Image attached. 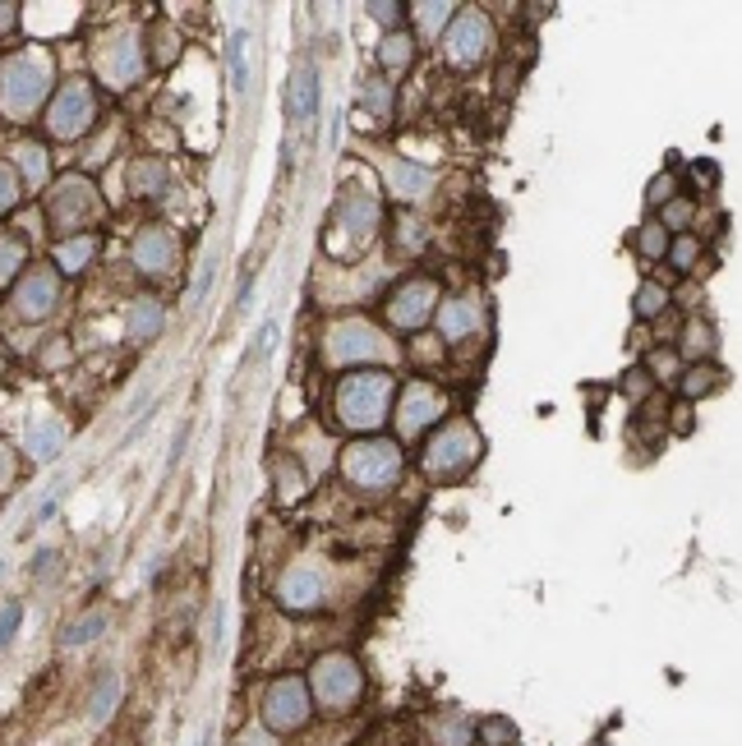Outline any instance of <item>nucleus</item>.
Here are the masks:
<instances>
[{
	"label": "nucleus",
	"instance_id": "41",
	"mask_svg": "<svg viewBox=\"0 0 742 746\" xmlns=\"http://www.w3.org/2000/svg\"><path fill=\"white\" fill-rule=\"evenodd\" d=\"M697 254H701V240L697 235H683V240H668V263H674V268L678 272H691V268H697Z\"/></svg>",
	"mask_w": 742,
	"mask_h": 746
},
{
	"label": "nucleus",
	"instance_id": "49",
	"mask_svg": "<svg viewBox=\"0 0 742 746\" xmlns=\"http://www.w3.org/2000/svg\"><path fill=\"white\" fill-rule=\"evenodd\" d=\"M235 746H277V737L268 728H245L241 737H235Z\"/></svg>",
	"mask_w": 742,
	"mask_h": 746
},
{
	"label": "nucleus",
	"instance_id": "6",
	"mask_svg": "<svg viewBox=\"0 0 742 746\" xmlns=\"http://www.w3.org/2000/svg\"><path fill=\"white\" fill-rule=\"evenodd\" d=\"M304 682H309L314 705H323L328 714H346V710L361 705V695H365V668L351 649H332V655L314 659Z\"/></svg>",
	"mask_w": 742,
	"mask_h": 746
},
{
	"label": "nucleus",
	"instance_id": "22",
	"mask_svg": "<svg viewBox=\"0 0 742 746\" xmlns=\"http://www.w3.org/2000/svg\"><path fill=\"white\" fill-rule=\"evenodd\" d=\"M378 69L383 75H406V69L416 65V33H406V29H397V33H383V42H378Z\"/></svg>",
	"mask_w": 742,
	"mask_h": 746
},
{
	"label": "nucleus",
	"instance_id": "12",
	"mask_svg": "<svg viewBox=\"0 0 742 746\" xmlns=\"http://www.w3.org/2000/svg\"><path fill=\"white\" fill-rule=\"evenodd\" d=\"M98 120V92H92L88 79H69L52 92L46 102V134L52 138H84Z\"/></svg>",
	"mask_w": 742,
	"mask_h": 746
},
{
	"label": "nucleus",
	"instance_id": "2",
	"mask_svg": "<svg viewBox=\"0 0 742 746\" xmlns=\"http://www.w3.org/2000/svg\"><path fill=\"white\" fill-rule=\"evenodd\" d=\"M56 83V65L42 46H23L0 60V115L10 125H29L37 111H46Z\"/></svg>",
	"mask_w": 742,
	"mask_h": 746
},
{
	"label": "nucleus",
	"instance_id": "47",
	"mask_svg": "<svg viewBox=\"0 0 742 746\" xmlns=\"http://www.w3.org/2000/svg\"><path fill=\"white\" fill-rule=\"evenodd\" d=\"M208 286H212V263H203V268H199V277H195V291H189V309H199V304H203Z\"/></svg>",
	"mask_w": 742,
	"mask_h": 746
},
{
	"label": "nucleus",
	"instance_id": "20",
	"mask_svg": "<svg viewBox=\"0 0 742 746\" xmlns=\"http://www.w3.org/2000/svg\"><path fill=\"white\" fill-rule=\"evenodd\" d=\"M291 115L300 120V125H314V115H319V98H323V88H319V69L309 65V60H300L296 69H291Z\"/></svg>",
	"mask_w": 742,
	"mask_h": 746
},
{
	"label": "nucleus",
	"instance_id": "11",
	"mask_svg": "<svg viewBox=\"0 0 742 746\" xmlns=\"http://www.w3.org/2000/svg\"><path fill=\"white\" fill-rule=\"evenodd\" d=\"M443 291L434 277H406L397 281L388 300H383V319H388L397 332H424L434 323V309H439Z\"/></svg>",
	"mask_w": 742,
	"mask_h": 746
},
{
	"label": "nucleus",
	"instance_id": "27",
	"mask_svg": "<svg viewBox=\"0 0 742 746\" xmlns=\"http://www.w3.org/2000/svg\"><path fill=\"white\" fill-rule=\"evenodd\" d=\"M406 14L416 19V29L424 37H443L452 14H457V5H452V0H416V5H406Z\"/></svg>",
	"mask_w": 742,
	"mask_h": 746
},
{
	"label": "nucleus",
	"instance_id": "50",
	"mask_svg": "<svg viewBox=\"0 0 742 746\" xmlns=\"http://www.w3.org/2000/svg\"><path fill=\"white\" fill-rule=\"evenodd\" d=\"M273 346H277V323L268 319V323L258 327V359H268V355H273Z\"/></svg>",
	"mask_w": 742,
	"mask_h": 746
},
{
	"label": "nucleus",
	"instance_id": "17",
	"mask_svg": "<svg viewBox=\"0 0 742 746\" xmlns=\"http://www.w3.org/2000/svg\"><path fill=\"white\" fill-rule=\"evenodd\" d=\"M485 323H489V309L480 296H447L434 309V327L443 342H470V336L485 332Z\"/></svg>",
	"mask_w": 742,
	"mask_h": 746
},
{
	"label": "nucleus",
	"instance_id": "53",
	"mask_svg": "<svg viewBox=\"0 0 742 746\" xmlns=\"http://www.w3.org/2000/svg\"><path fill=\"white\" fill-rule=\"evenodd\" d=\"M56 571V548H42L33 558V576H52Z\"/></svg>",
	"mask_w": 742,
	"mask_h": 746
},
{
	"label": "nucleus",
	"instance_id": "13",
	"mask_svg": "<svg viewBox=\"0 0 742 746\" xmlns=\"http://www.w3.org/2000/svg\"><path fill=\"white\" fill-rule=\"evenodd\" d=\"M332 226H337L355 249H365L383 226V199L374 194V185H346L337 203H332Z\"/></svg>",
	"mask_w": 742,
	"mask_h": 746
},
{
	"label": "nucleus",
	"instance_id": "38",
	"mask_svg": "<svg viewBox=\"0 0 742 746\" xmlns=\"http://www.w3.org/2000/svg\"><path fill=\"white\" fill-rule=\"evenodd\" d=\"M369 19L378 23L383 33H397V29H406V5H397V0H369Z\"/></svg>",
	"mask_w": 742,
	"mask_h": 746
},
{
	"label": "nucleus",
	"instance_id": "34",
	"mask_svg": "<svg viewBox=\"0 0 742 746\" xmlns=\"http://www.w3.org/2000/svg\"><path fill=\"white\" fill-rule=\"evenodd\" d=\"M636 254L645 258V263H664V254H668V231L655 222H641V231H636Z\"/></svg>",
	"mask_w": 742,
	"mask_h": 746
},
{
	"label": "nucleus",
	"instance_id": "26",
	"mask_svg": "<svg viewBox=\"0 0 742 746\" xmlns=\"http://www.w3.org/2000/svg\"><path fill=\"white\" fill-rule=\"evenodd\" d=\"M23 268H29V240L14 231H0V291H10L23 277Z\"/></svg>",
	"mask_w": 742,
	"mask_h": 746
},
{
	"label": "nucleus",
	"instance_id": "8",
	"mask_svg": "<svg viewBox=\"0 0 742 746\" xmlns=\"http://www.w3.org/2000/svg\"><path fill=\"white\" fill-rule=\"evenodd\" d=\"M439 42H443V60H447V65L475 69V65H485V60L494 56L498 33H494V19H489L480 5H457V14H452L447 33H443Z\"/></svg>",
	"mask_w": 742,
	"mask_h": 746
},
{
	"label": "nucleus",
	"instance_id": "42",
	"mask_svg": "<svg viewBox=\"0 0 742 746\" xmlns=\"http://www.w3.org/2000/svg\"><path fill=\"white\" fill-rule=\"evenodd\" d=\"M668 199H678V176H674V171H660L651 185H645V208L660 212Z\"/></svg>",
	"mask_w": 742,
	"mask_h": 746
},
{
	"label": "nucleus",
	"instance_id": "15",
	"mask_svg": "<svg viewBox=\"0 0 742 746\" xmlns=\"http://www.w3.org/2000/svg\"><path fill=\"white\" fill-rule=\"evenodd\" d=\"M10 291H14L10 304H14L19 319H29V323L52 319V309L60 304V272L52 268V263H29Z\"/></svg>",
	"mask_w": 742,
	"mask_h": 746
},
{
	"label": "nucleus",
	"instance_id": "10",
	"mask_svg": "<svg viewBox=\"0 0 742 746\" xmlns=\"http://www.w3.org/2000/svg\"><path fill=\"white\" fill-rule=\"evenodd\" d=\"M102 216V199H98V185L88 176H65L52 185V194H46V222L56 231L69 235H84L88 222H98Z\"/></svg>",
	"mask_w": 742,
	"mask_h": 746
},
{
	"label": "nucleus",
	"instance_id": "5",
	"mask_svg": "<svg viewBox=\"0 0 742 746\" xmlns=\"http://www.w3.org/2000/svg\"><path fill=\"white\" fill-rule=\"evenodd\" d=\"M406 470V452L397 438H383V433H369V438H355L342 452V475L351 489L361 493H388L397 489V479Z\"/></svg>",
	"mask_w": 742,
	"mask_h": 746
},
{
	"label": "nucleus",
	"instance_id": "44",
	"mask_svg": "<svg viewBox=\"0 0 742 746\" xmlns=\"http://www.w3.org/2000/svg\"><path fill=\"white\" fill-rule=\"evenodd\" d=\"M19 627H23V604H0V649H5L14 636H19Z\"/></svg>",
	"mask_w": 742,
	"mask_h": 746
},
{
	"label": "nucleus",
	"instance_id": "43",
	"mask_svg": "<svg viewBox=\"0 0 742 746\" xmlns=\"http://www.w3.org/2000/svg\"><path fill=\"white\" fill-rule=\"evenodd\" d=\"M19 203H23V185H19V176H14V166L0 162V216H10Z\"/></svg>",
	"mask_w": 742,
	"mask_h": 746
},
{
	"label": "nucleus",
	"instance_id": "39",
	"mask_svg": "<svg viewBox=\"0 0 742 746\" xmlns=\"http://www.w3.org/2000/svg\"><path fill=\"white\" fill-rule=\"evenodd\" d=\"M365 107L374 120H392V83L388 79H365Z\"/></svg>",
	"mask_w": 742,
	"mask_h": 746
},
{
	"label": "nucleus",
	"instance_id": "16",
	"mask_svg": "<svg viewBox=\"0 0 742 746\" xmlns=\"http://www.w3.org/2000/svg\"><path fill=\"white\" fill-rule=\"evenodd\" d=\"M277 604L286 613H319L323 609V571L314 563H291L277 576Z\"/></svg>",
	"mask_w": 742,
	"mask_h": 746
},
{
	"label": "nucleus",
	"instance_id": "40",
	"mask_svg": "<svg viewBox=\"0 0 742 746\" xmlns=\"http://www.w3.org/2000/svg\"><path fill=\"white\" fill-rule=\"evenodd\" d=\"M691 216H697V208H691V203L678 194V199H668V203L660 208L655 222H660L664 231H687V226H691Z\"/></svg>",
	"mask_w": 742,
	"mask_h": 746
},
{
	"label": "nucleus",
	"instance_id": "18",
	"mask_svg": "<svg viewBox=\"0 0 742 746\" xmlns=\"http://www.w3.org/2000/svg\"><path fill=\"white\" fill-rule=\"evenodd\" d=\"M130 258H134V268L143 277H166V272L176 268V240H171V231H166V226H143L134 235V245H130Z\"/></svg>",
	"mask_w": 742,
	"mask_h": 746
},
{
	"label": "nucleus",
	"instance_id": "54",
	"mask_svg": "<svg viewBox=\"0 0 742 746\" xmlns=\"http://www.w3.org/2000/svg\"><path fill=\"white\" fill-rule=\"evenodd\" d=\"M0 576H5V558H0Z\"/></svg>",
	"mask_w": 742,
	"mask_h": 746
},
{
	"label": "nucleus",
	"instance_id": "24",
	"mask_svg": "<svg viewBox=\"0 0 742 746\" xmlns=\"http://www.w3.org/2000/svg\"><path fill=\"white\" fill-rule=\"evenodd\" d=\"M14 176L23 189H42L52 180V157H46L42 143H19L14 148Z\"/></svg>",
	"mask_w": 742,
	"mask_h": 746
},
{
	"label": "nucleus",
	"instance_id": "4",
	"mask_svg": "<svg viewBox=\"0 0 742 746\" xmlns=\"http://www.w3.org/2000/svg\"><path fill=\"white\" fill-rule=\"evenodd\" d=\"M323 359L337 369H388L401 350L388 342V332L369 319H337L323 336Z\"/></svg>",
	"mask_w": 742,
	"mask_h": 746
},
{
	"label": "nucleus",
	"instance_id": "32",
	"mask_svg": "<svg viewBox=\"0 0 742 746\" xmlns=\"http://www.w3.org/2000/svg\"><path fill=\"white\" fill-rule=\"evenodd\" d=\"M674 304V296H668V286L664 281H641L636 286V296H632V314L641 319V323H651V319H660L664 309Z\"/></svg>",
	"mask_w": 742,
	"mask_h": 746
},
{
	"label": "nucleus",
	"instance_id": "23",
	"mask_svg": "<svg viewBox=\"0 0 742 746\" xmlns=\"http://www.w3.org/2000/svg\"><path fill=\"white\" fill-rule=\"evenodd\" d=\"M23 452L33 456L37 466H52L56 456L65 452V424L56 420V415H46V420H37L33 428H29V443H23Z\"/></svg>",
	"mask_w": 742,
	"mask_h": 746
},
{
	"label": "nucleus",
	"instance_id": "31",
	"mask_svg": "<svg viewBox=\"0 0 742 746\" xmlns=\"http://www.w3.org/2000/svg\"><path fill=\"white\" fill-rule=\"evenodd\" d=\"M715 350H720V336H715V327H710V323H701V319H691V323L683 327L678 355H683V359H710Z\"/></svg>",
	"mask_w": 742,
	"mask_h": 746
},
{
	"label": "nucleus",
	"instance_id": "46",
	"mask_svg": "<svg viewBox=\"0 0 742 746\" xmlns=\"http://www.w3.org/2000/svg\"><path fill=\"white\" fill-rule=\"evenodd\" d=\"M60 498H65V475H60L56 485H52V493H46V502H42V508L29 516V525H46V521H52V516H56V508H60Z\"/></svg>",
	"mask_w": 742,
	"mask_h": 746
},
{
	"label": "nucleus",
	"instance_id": "14",
	"mask_svg": "<svg viewBox=\"0 0 742 746\" xmlns=\"http://www.w3.org/2000/svg\"><path fill=\"white\" fill-rule=\"evenodd\" d=\"M92 65H98V79L107 83V88H130L139 75H143V65H148V52H143V42H139V33L134 29H121V33H111V37H102V46L92 52Z\"/></svg>",
	"mask_w": 742,
	"mask_h": 746
},
{
	"label": "nucleus",
	"instance_id": "35",
	"mask_svg": "<svg viewBox=\"0 0 742 746\" xmlns=\"http://www.w3.org/2000/svg\"><path fill=\"white\" fill-rule=\"evenodd\" d=\"M678 378H683V397H706V392H715V388H724V374L715 369V365H691V369H683Z\"/></svg>",
	"mask_w": 742,
	"mask_h": 746
},
{
	"label": "nucleus",
	"instance_id": "52",
	"mask_svg": "<svg viewBox=\"0 0 742 746\" xmlns=\"http://www.w3.org/2000/svg\"><path fill=\"white\" fill-rule=\"evenodd\" d=\"M19 10H23V5H14V0H5V5H0V33H14V29H19Z\"/></svg>",
	"mask_w": 742,
	"mask_h": 746
},
{
	"label": "nucleus",
	"instance_id": "3",
	"mask_svg": "<svg viewBox=\"0 0 742 746\" xmlns=\"http://www.w3.org/2000/svg\"><path fill=\"white\" fill-rule=\"evenodd\" d=\"M485 456V438L480 428H475L470 420H447L434 428V438L424 443L420 452V470L429 485H457V479H466L475 466H480Z\"/></svg>",
	"mask_w": 742,
	"mask_h": 746
},
{
	"label": "nucleus",
	"instance_id": "1",
	"mask_svg": "<svg viewBox=\"0 0 742 746\" xmlns=\"http://www.w3.org/2000/svg\"><path fill=\"white\" fill-rule=\"evenodd\" d=\"M392 401H397L392 369H351L332 388V420L355 438H369L392 420Z\"/></svg>",
	"mask_w": 742,
	"mask_h": 746
},
{
	"label": "nucleus",
	"instance_id": "21",
	"mask_svg": "<svg viewBox=\"0 0 742 746\" xmlns=\"http://www.w3.org/2000/svg\"><path fill=\"white\" fill-rule=\"evenodd\" d=\"M166 327V309L157 304V300H134L130 309H125V342H134V346H143V342H153V336Z\"/></svg>",
	"mask_w": 742,
	"mask_h": 746
},
{
	"label": "nucleus",
	"instance_id": "51",
	"mask_svg": "<svg viewBox=\"0 0 742 746\" xmlns=\"http://www.w3.org/2000/svg\"><path fill=\"white\" fill-rule=\"evenodd\" d=\"M185 447H189V420L176 428V438H171V456H166V466H176L180 456H185Z\"/></svg>",
	"mask_w": 742,
	"mask_h": 746
},
{
	"label": "nucleus",
	"instance_id": "30",
	"mask_svg": "<svg viewBox=\"0 0 742 746\" xmlns=\"http://www.w3.org/2000/svg\"><path fill=\"white\" fill-rule=\"evenodd\" d=\"M107 627H111V613H107V609H92V613L75 617V622H69V627L60 632V645H65V649H79V645H92V641H98V636H102Z\"/></svg>",
	"mask_w": 742,
	"mask_h": 746
},
{
	"label": "nucleus",
	"instance_id": "28",
	"mask_svg": "<svg viewBox=\"0 0 742 746\" xmlns=\"http://www.w3.org/2000/svg\"><path fill=\"white\" fill-rule=\"evenodd\" d=\"M130 194H139V199H157V194H166V166H162L157 157H139V162H130Z\"/></svg>",
	"mask_w": 742,
	"mask_h": 746
},
{
	"label": "nucleus",
	"instance_id": "19",
	"mask_svg": "<svg viewBox=\"0 0 742 746\" xmlns=\"http://www.w3.org/2000/svg\"><path fill=\"white\" fill-rule=\"evenodd\" d=\"M429 189H434V171L411 157H392L388 162V194L401 199V203H420Z\"/></svg>",
	"mask_w": 742,
	"mask_h": 746
},
{
	"label": "nucleus",
	"instance_id": "37",
	"mask_svg": "<svg viewBox=\"0 0 742 746\" xmlns=\"http://www.w3.org/2000/svg\"><path fill=\"white\" fill-rule=\"evenodd\" d=\"M245 46H250L245 33H231V42H226V65H231L235 92H245V83H250V56H245Z\"/></svg>",
	"mask_w": 742,
	"mask_h": 746
},
{
	"label": "nucleus",
	"instance_id": "33",
	"mask_svg": "<svg viewBox=\"0 0 742 746\" xmlns=\"http://www.w3.org/2000/svg\"><path fill=\"white\" fill-rule=\"evenodd\" d=\"M273 475H277V498L281 502H291V498H300L304 493V470H300V456H277L273 461Z\"/></svg>",
	"mask_w": 742,
	"mask_h": 746
},
{
	"label": "nucleus",
	"instance_id": "7",
	"mask_svg": "<svg viewBox=\"0 0 742 746\" xmlns=\"http://www.w3.org/2000/svg\"><path fill=\"white\" fill-rule=\"evenodd\" d=\"M258 719L273 737H291V733L309 728V719H314V695H309V682L300 678V672H281V678H273L268 687H263Z\"/></svg>",
	"mask_w": 742,
	"mask_h": 746
},
{
	"label": "nucleus",
	"instance_id": "25",
	"mask_svg": "<svg viewBox=\"0 0 742 746\" xmlns=\"http://www.w3.org/2000/svg\"><path fill=\"white\" fill-rule=\"evenodd\" d=\"M98 249H102V240L92 235V231H84V235H69V240H60L56 245V268L65 272V277H75V272H84L92 258H98Z\"/></svg>",
	"mask_w": 742,
	"mask_h": 746
},
{
	"label": "nucleus",
	"instance_id": "48",
	"mask_svg": "<svg viewBox=\"0 0 742 746\" xmlns=\"http://www.w3.org/2000/svg\"><path fill=\"white\" fill-rule=\"evenodd\" d=\"M14 475H19V466H14V452L0 443V489H10L14 485Z\"/></svg>",
	"mask_w": 742,
	"mask_h": 746
},
{
	"label": "nucleus",
	"instance_id": "9",
	"mask_svg": "<svg viewBox=\"0 0 742 746\" xmlns=\"http://www.w3.org/2000/svg\"><path fill=\"white\" fill-rule=\"evenodd\" d=\"M443 415H447V397L434 388V382L416 378V382H406V388L397 392L388 424L397 428V443H416V438H424L429 428H439Z\"/></svg>",
	"mask_w": 742,
	"mask_h": 746
},
{
	"label": "nucleus",
	"instance_id": "45",
	"mask_svg": "<svg viewBox=\"0 0 742 746\" xmlns=\"http://www.w3.org/2000/svg\"><path fill=\"white\" fill-rule=\"evenodd\" d=\"M645 374H651V382H674V378H678V355L655 350V355H651V369H645Z\"/></svg>",
	"mask_w": 742,
	"mask_h": 746
},
{
	"label": "nucleus",
	"instance_id": "36",
	"mask_svg": "<svg viewBox=\"0 0 742 746\" xmlns=\"http://www.w3.org/2000/svg\"><path fill=\"white\" fill-rule=\"evenodd\" d=\"M475 737H480L485 746H517V724L512 719H502V714H489V719H480V724H475Z\"/></svg>",
	"mask_w": 742,
	"mask_h": 746
},
{
	"label": "nucleus",
	"instance_id": "29",
	"mask_svg": "<svg viewBox=\"0 0 742 746\" xmlns=\"http://www.w3.org/2000/svg\"><path fill=\"white\" fill-rule=\"evenodd\" d=\"M115 701H121V672L102 668L98 687H92V701H88V719H92V724H107V719L115 714Z\"/></svg>",
	"mask_w": 742,
	"mask_h": 746
}]
</instances>
